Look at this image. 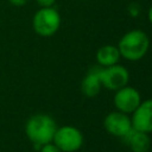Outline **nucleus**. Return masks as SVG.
<instances>
[{"mask_svg": "<svg viewBox=\"0 0 152 152\" xmlns=\"http://www.w3.org/2000/svg\"><path fill=\"white\" fill-rule=\"evenodd\" d=\"M56 129V121L48 114L32 115L25 125L26 137L37 150H39L45 144L52 142Z\"/></svg>", "mask_w": 152, "mask_h": 152, "instance_id": "obj_1", "label": "nucleus"}, {"mask_svg": "<svg viewBox=\"0 0 152 152\" xmlns=\"http://www.w3.org/2000/svg\"><path fill=\"white\" fill-rule=\"evenodd\" d=\"M118 49L120 56L131 62H137L141 59L148 51L150 39L146 32L139 28L131 30L126 32L118 43Z\"/></svg>", "mask_w": 152, "mask_h": 152, "instance_id": "obj_2", "label": "nucleus"}, {"mask_svg": "<svg viewBox=\"0 0 152 152\" xmlns=\"http://www.w3.org/2000/svg\"><path fill=\"white\" fill-rule=\"evenodd\" d=\"M61 21V15L55 7H40L33 15L32 26L37 34L51 37L59 30Z\"/></svg>", "mask_w": 152, "mask_h": 152, "instance_id": "obj_3", "label": "nucleus"}, {"mask_svg": "<svg viewBox=\"0 0 152 152\" xmlns=\"http://www.w3.org/2000/svg\"><path fill=\"white\" fill-rule=\"evenodd\" d=\"M83 141V133L71 125L57 127L52 139V142L62 152H76L82 147Z\"/></svg>", "mask_w": 152, "mask_h": 152, "instance_id": "obj_4", "label": "nucleus"}, {"mask_svg": "<svg viewBox=\"0 0 152 152\" xmlns=\"http://www.w3.org/2000/svg\"><path fill=\"white\" fill-rule=\"evenodd\" d=\"M100 77L102 87H104L108 90H118L127 86L129 81V72L127 68L118 63L110 66L101 68Z\"/></svg>", "mask_w": 152, "mask_h": 152, "instance_id": "obj_5", "label": "nucleus"}, {"mask_svg": "<svg viewBox=\"0 0 152 152\" xmlns=\"http://www.w3.org/2000/svg\"><path fill=\"white\" fill-rule=\"evenodd\" d=\"M140 102H141L140 93L134 87L125 86L115 90L113 103L116 110H120L125 114H132Z\"/></svg>", "mask_w": 152, "mask_h": 152, "instance_id": "obj_6", "label": "nucleus"}, {"mask_svg": "<svg viewBox=\"0 0 152 152\" xmlns=\"http://www.w3.org/2000/svg\"><path fill=\"white\" fill-rule=\"evenodd\" d=\"M103 127L109 134L122 138L132 129V121L128 114H125L120 110H113L104 116Z\"/></svg>", "mask_w": 152, "mask_h": 152, "instance_id": "obj_7", "label": "nucleus"}, {"mask_svg": "<svg viewBox=\"0 0 152 152\" xmlns=\"http://www.w3.org/2000/svg\"><path fill=\"white\" fill-rule=\"evenodd\" d=\"M132 127L145 133H152V99L141 100L131 116Z\"/></svg>", "mask_w": 152, "mask_h": 152, "instance_id": "obj_8", "label": "nucleus"}, {"mask_svg": "<svg viewBox=\"0 0 152 152\" xmlns=\"http://www.w3.org/2000/svg\"><path fill=\"white\" fill-rule=\"evenodd\" d=\"M121 139L132 152H147L151 147V139L148 133L140 132L133 127Z\"/></svg>", "mask_w": 152, "mask_h": 152, "instance_id": "obj_9", "label": "nucleus"}, {"mask_svg": "<svg viewBox=\"0 0 152 152\" xmlns=\"http://www.w3.org/2000/svg\"><path fill=\"white\" fill-rule=\"evenodd\" d=\"M100 71H101V66H94L89 69L88 72L82 78L81 90H82V94L86 95L87 97H94L99 95L102 88Z\"/></svg>", "mask_w": 152, "mask_h": 152, "instance_id": "obj_10", "label": "nucleus"}, {"mask_svg": "<svg viewBox=\"0 0 152 152\" xmlns=\"http://www.w3.org/2000/svg\"><path fill=\"white\" fill-rule=\"evenodd\" d=\"M95 57H96V62L99 63V66H101V68L118 64L120 58H121L118 46L112 45V44H107V45L101 46L96 51Z\"/></svg>", "mask_w": 152, "mask_h": 152, "instance_id": "obj_11", "label": "nucleus"}, {"mask_svg": "<svg viewBox=\"0 0 152 152\" xmlns=\"http://www.w3.org/2000/svg\"><path fill=\"white\" fill-rule=\"evenodd\" d=\"M38 151H39V152H62L53 142H49V144L43 145Z\"/></svg>", "mask_w": 152, "mask_h": 152, "instance_id": "obj_12", "label": "nucleus"}, {"mask_svg": "<svg viewBox=\"0 0 152 152\" xmlns=\"http://www.w3.org/2000/svg\"><path fill=\"white\" fill-rule=\"evenodd\" d=\"M139 11H140V8H139L138 4H131V5L128 6V13H129L132 17H137V15L139 14Z\"/></svg>", "mask_w": 152, "mask_h": 152, "instance_id": "obj_13", "label": "nucleus"}, {"mask_svg": "<svg viewBox=\"0 0 152 152\" xmlns=\"http://www.w3.org/2000/svg\"><path fill=\"white\" fill-rule=\"evenodd\" d=\"M40 7H53L56 0H36Z\"/></svg>", "mask_w": 152, "mask_h": 152, "instance_id": "obj_14", "label": "nucleus"}, {"mask_svg": "<svg viewBox=\"0 0 152 152\" xmlns=\"http://www.w3.org/2000/svg\"><path fill=\"white\" fill-rule=\"evenodd\" d=\"M8 1L11 2V5L17 6V7H21L27 2V0H8Z\"/></svg>", "mask_w": 152, "mask_h": 152, "instance_id": "obj_15", "label": "nucleus"}, {"mask_svg": "<svg viewBox=\"0 0 152 152\" xmlns=\"http://www.w3.org/2000/svg\"><path fill=\"white\" fill-rule=\"evenodd\" d=\"M147 19H148L150 24L152 25V5L150 6V8H148V11H147Z\"/></svg>", "mask_w": 152, "mask_h": 152, "instance_id": "obj_16", "label": "nucleus"}, {"mask_svg": "<svg viewBox=\"0 0 152 152\" xmlns=\"http://www.w3.org/2000/svg\"><path fill=\"white\" fill-rule=\"evenodd\" d=\"M82 1H87V0H82Z\"/></svg>", "mask_w": 152, "mask_h": 152, "instance_id": "obj_17", "label": "nucleus"}]
</instances>
